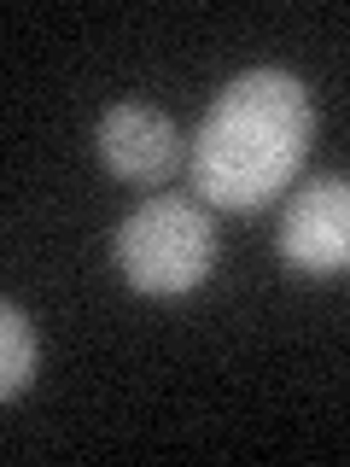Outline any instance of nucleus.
<instances>
[{"label":"nucleus","mask_w":350,"mask_h":467,"mask_svg":"<svg viewBox=\"0 0 350 467\" xmlns=\"http://www.w3.org/2000/svg\"><path fill=\"white\" fill-rule=\"evenodd\" d=\"M315 140V99L292 70H245L222 94L211 99L193 152H187V175L193 193L211 211H257V204L281 199L292 175L304 170Z\"/></svg>","instance_id":"obj_1"},{"label":"nucleus","mask_w":350,"mask_h":467,"mask_svg":"<svg viewBox=\"0 0 350 467\" xmlns=\"http://www.w3.org/2000/svg\"><path fill=\"white\" fill-rule=\"evenodd\" d=\"M111 263L140 298H187L216 269V223L181 193H152L117 223Z\"/></svg>","instance_id":"obj_2"},{"label":"nucleus","mask_w":350,"mask_h":467,"mask_svg":"<svg viewBox=\"0 0 350 467\" xmlns=\"http://www.w3.org/2000/svg\"><path fill=\"white\" fill-rule=\"evenodd\" d=\"M274 252L286 269H298L304 281H333L350 275V182L345 175H321L304 182L286 199L281 228H274Z\"/></svg>","instance_id":"obj_3"},{"label":"nucleus","mask_w":350,"mask_h":467,"mask_svg":"<svg viewBox=\"0 0 350 467\" xmlns=\"http://www.w3.org/2000/svg\"><path fill=\"white\" fill-rule=\"evenodd\" d=\"M94 146H99V164H106L117 182H135V187L170 182L175 164H181V135H175V123L158 106H135V99L99 111Z\"/></svg>","instance_id":"obj_4"},{"label":"nucleus","mask_w":350,"mask_h":467,"mask_svg":"<svg viewBox=\"0 0 350 467\" xmlns=\"http://www.w3.org/2000/svg\"><path fill=\"white\" fill-rule=\"evenodd\" d=\"M36 386V327L18 304H0V398L18 403Z\"/></svg>","instance_id":"obj_5"}]
</instances>
